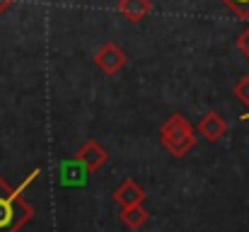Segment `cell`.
<instances>
[{"instance_id": "6da1fadb", "label": "cell", "mask_w": 249, "mask_h": 232, "mask_svg": "<svg viewBox=\"0 0 249 232\" xmlns=\"http://www.w3.org/2000/svg\"><path fill=\"white\" fill-rule=\"evenodd\" d=\"M34 177H36V169L29 174L24 184L15 189L0 177V232H19L34 218V208L22 198L24 189L34 181Z\"/></svg>"}, {"instance_id": "7a4b0ae2", "label": "cell", "mask_w": 249, "mask_h": 232, "mask_svg": "<svg viewBox=\"0 0 249 232\" xmlns=\"http://www.w3.org/2000/svg\"><path fill=\"white\" fill-rule=\"evenodd\" d=\"M160 141H162L165 150L172 157H184L194 148L196 133H194V126L181 114H172L165 124L160 126Z\"/></svg>"}, {"instance_id": "3957f363", "label": "cell", "mask_w": 249, "mask_h": 232, "mask_svg": "<svg viewBox=\"0 0 249 232\" xmlns=\"http://www.w3.org/2000/svg\"><path fill=\"white\" fill-rule=\"evenodd\" d=\"M94 66L104 73V75H116L124 66H126V54L116 46V44H104L97 54H94Z\"/></svg>"}, {"instance_id": "277c9868", "label": "cell", "mask_w": 249, "mask_h": 232, "mask_svg": "<svg viewBox=\"0 0 249 232\" xmlns=\"http://www.w3.org/2000/svg\"><path fill=\"white\" fill-rule=\"evenodd\" d=\"M75 160L83 164L89 174H94L97 169H102V167H104V162L109 160V153H107L97 141H87L83 148L75 153Z\"/></svg>"}, {"instance_id": "5b68a950", "label": "cell", "mask_w": 249, "mask_h": 232, "mask_svg": "<svg viewBox=\"0 0 249 232\" xmlns=\"http://www.w3.org/2000/svg\"><path fill=\"white\" fill-rule=\"evenodd\" d=\"M228 131H230V126H228V121H225L218 111H206L203 119L198 121V133H201L206 141H211V143L225 138Z\"/></svg>"}, {"instance_id": "8992f818", "label": "cell", "mask_w": 249, "mask_h": 232, "mask_svg": "<svg viewBox=\"0 0 249 232\" xmlns=\"http://www.w3.org/2000/svg\"><path fill=\"white\" fill-rule=\"evenodd\" d=\"M114 201H116L121 208L141 206V203L145 201V189L138 186L133 179H126V181H121V186H116V191H114Z\"/></svg>"}, {"instance_id": "52a82bcc", "label": "cell", "mask_w": 249, "mask_h": 232, "mask_svg": "<svg viewBox=\"0 0 249 232\" xmlns=\"http://www.w3.org/2000/svg\"><path fill=\"white\" fill-rule=\"evenodd\" d=\"M116 10L128 22H143L153 12V2L150 0H119L116 2Z\"/></svg>"}, {"instance_id": "ba28073f", "label": "cell", "mask_w": 249, "mask_h": 232, "mask_svg": "<svg viewBox=\"0 0 249 232\" xmlns=\"http://www.w3.org/2000/svg\"><path fill=\"white\" fill-rule=\"evenodd\" d=\"M150 220V213L141 206H131V208H121V223L128 228V230H141L145 223Z\"/></svg>"}, {"instance_id": "9c48e42d", "label": "cell", "mask_w": 249, "mask_h": 232, "mask_svg": "<svg viewBox=\"0 0 249 232\" xmlns=\"http://www.w3.org/2000/svg\"><path fill=\"white\" fill-rule=\"evenodd\" d=\"M225 2V7L232 12V15H237L240 19H249V0H223Z\"/></svg>"}, {"instance_id": "30bf717a", "label": "cell", "mask_w": 249, "mask_h": 232, "mask_svg": "<svg viewBox=\"0 0 249 232\" xmlns=\"http://www.w3.org/2000/svg\"><path fill=\"white\" fill-rule=\"evenodd\" d=\"M232 94H235L242 104L249 107V75H245L242 80H237V85L232 87Z\"/></svg>"}, {"instance_id": "8fae6325", "label": "cell", "mask_w": 249, "mask_h": 232, "mask_svg": "<svg viewBox=\"0 0 249 232\" xmlns=\"http://www.w3.org/2000/svg\"><path fill=\"white\" fill-rule=\"evenodd\" d=\"M235 44H237V49H240V51L249 58V27L240 34V36H237V41H235Z\"/></svg>"}, {"instance_id": "7c38bea8", "label": "cell", "mask_w": 249, "mask_h": 232, "mask_svg": "<svg viewBox=\"0 0 249 232\" xmlns=\"http://www.w3.org/2000/svg\"><path fill=\"white\" fill-rule=\"evenodd\" d=\"M15 2H17V0H0V15H2V12H5L7 7H12Z\"/></svg>"}, {"instance_id": "4fadbf2b", "label": "cell", "mask_w": 249, "mask_h": 232, "mask_svg": "<svg viewBox=\"0 0 249 232\" xmlns=\"http://www.w3.org/2000/svg\"><path fill=\"white\" fill-rule=\"evenodd\" d=\"M247 119H249V111L247 114H242V121H247Z\"/></svg>"}]
</instances>
